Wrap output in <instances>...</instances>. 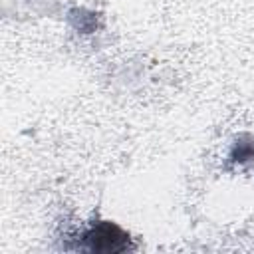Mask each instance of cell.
<instances>
[{
  "instance_id": "6da1fadb",
  "label": "cell",
  "mask_w": 254,
  "mask_h": 254,
  "mask_svg": "<svg viewBox=\"0 0 254 254\" xmlns=\"http://www.w3.org/2000/svg\"><path fill=\"white\" fill-rule=\"evenodd\" d=\"M83 242L93 252H121L129 248V234L113 222H97L85 234Z\"/></svg>"
}]
</instances>
